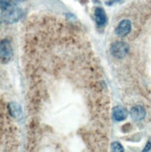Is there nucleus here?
Returning a JSON list of instances; mask_svg holds the SVG:
<instances>
[{"instance_id":"10","label":"nucleus","mask_w":151,"mask_h":152,"mask_svg":"<svg viewBox=\"0 0 151 152\" xmlns=\"http://www.w3.org/2000/svg\"><path fill=\"white\" fill-rule=\"evenodd\" d=\"M117 2L121 3V2H122V0H113V1H108V2H107L106 4H107V6H112L113 4H115V3H117Z\"/></svg>"},{"instance_id":"7","label":"nucleus","mask_w":151,"mask_h":152,"mask_svg":"<svg viewBox=\"0 0 151 152\" xmlns=\"http://www.w3.org/2000/svg\"><path fill=\"white\" fill-rule=\"evenodd\" d=\"M95 22L98 25H104L107 22V17L104 10L101 8H96L94 10Z\"/></svg>"},{"instance_id":"1","label":"nucleus","mask_w":151,"mask_h":152,"mask_svg":"<svg viewBox=\"0 0 151 152\" xmlns=\"http://www.w3.org/2000/svg\"><path fill=\"white\" fill-rule=\"evenodd\" d=\"M1 17L7 23H15L21 17V10L11 0H1Z\"/></svg>"},{"instance_id":"5","label":"nucleus","mask_w":151,"mask_h":152,"mask_svg":"<svg viewBox=\"0 0 151 152\" xmlns=\"http://www.w3.org/2000/svg\"><path fill=\"white\" fill-rule=\"evenodd\" d=\"M128 116V111L126 108H124L123 107L117 105L113 108V118L117 121H124Z\"/></svg>"},{"instance_id":"8","label":"nucleus","mask_w":151,"mask_h":152,"mask_svg":"<svg viewBox=\"0 0 151 152\" xmlns=\"http://www.w3.org/2000/svg\"><path fill=\"white\" fill-rule=\"evenodd\" d=\"M111 150L117 151V152H122V151H124V148L119 142H114L111 144Z\"/></svg>"},{"instance_id":"4","label":"nucleus","mask_w":151,"mask_h":152,"mask_svg":"<svg viewBox=\"0 0 151 152\" xmlns=\"http://www.w3.org/2000/svg\"><path fill=\"white\" fill-rule=\"evenodd\" d=\"M131 28H132V24L129 20H122L117 26L115 33L119 37H125L131 32Z\"/></svg>"},{"instance_id":"9","label":"nucleus","mask_w":151,"mask_h":152,"mask_svg":"<svg viewBox=\"0 0 151 152\" xmlns=\"http://www.w3.org/2000/svg\"><path fill=\"white\" fill-rule=\"evenodd\" d=\"M150 149H151V138L148 140V142H147V146H146L145 149H144V151H148V150H150Z\"/></svg>"},{"instance_id":"2","label":"nucleus","mask_w":151,"mask_h":152,"mask_svg":"<svg viewBox=\"0 0 151 152\" xmlns=\"http://www.w3.org/2000/svg\"><path fill=\"white\" fill-rule=\"evenodd\" d=\"M110 51L112 55L116 58H119L121 59L124 56H126V54L128 53L129 51V46L124 43V42H120V41H117L115 42L111 45L110 47Z\"/></svg>"},{"instance_id":"3","label":"nucleus","mask_w":151,"mask_h":152,"mask_svg":"<svg viewBox=\"0 0 151 152\" xmlns=\"http://www.w3.org/2000/svg\"><path fill=\"white\" fill-rule=\"evenodd\" d=\"M12 56V48L8 39L1 41V61L2 63H8Z\"/></svg>"},{"instance_id":"6","label":"nucleus","mask_w":151,"mask_h":152,"mask_svg":"<svg viewBox=\"0 0 151 152\" xmlns=\"http://www.w3.org/2000/svg\"><path fill=\"white\" fill-rule=\"evenodd\" d=\"M131 116L134 121H141L146 117V111L141 105H135L131 110Z\"/></svg>"}]
</instances>
